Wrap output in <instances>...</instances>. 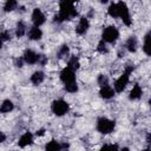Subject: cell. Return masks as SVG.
Segmentation results:
<instances>
[{
    "label": "cell",
    "instance_id": "obj_1",
    "mask_svg": "<svg viewBox=\"0 0 151 151\" xmlns=\"http://www.w3.org/2000/svg\"><path fill=\"white\" fill-rule=\"evenodd\" d=\"M77 15V11L71 1H61L60 2V11L57 15H54V21L61 22L65 20H70L71 18Z\"/></svg>",
    "mask_w": 151,
    "mask_h": 151
},
{
    "label": "cell",
    "instance_id": "obj_2",
    "mask_svg": "<svg viewBox=\"0 0 151 151\" xmlns=\"http://www.w3.org/2000/svg\"><path fill=\"white\" fill-rule=\"evenodd\" d=\"M132 71H133V66H127L126 70H125V72L123 73V76H120V77L116 80V83H114V90H116L117 92H122V91L126 87V85H127V83H129L130 73H131Z\"/></svg>",
    "mask_w": 151,
    "mask_h": 151
},
{
    "label": "cell",
    "instance_id": "obj_3",
    "mask_svg": "<svg viewBox=\"0 0 151 151\" xmlns=\"http://www.w3.org/2000/svg\"><path fill=\"white\" fill-rule=\"evenodd\" d=\"M114 125H116V124H114L113 120L107 119V118H105V117H101V118H99L98 122H97V130H98L100 133L106 134V133H110V132H112V131L114 130Z\"/></svg>",
    "mask_w": 151,
    "mask_h": 151
},
{
    "label": "cell",
    "instance_id": "obj_4",
    "mask_svg": "<svg viewBox=\"0 0 151 151\" xmlns=\"http://www.w3.org/2000/svg\"><path fill=\"white\" fill-rule=\"evenodd\" d=\"M117 8H118V17L123 20V22L126 25V26H130L131 25V17H130V13H129V8L126 6L125 2L123 1H119L117 4Z\"/></svg>",
    "mask_w": 151,
    "mask_h": 151
},
{
    "label": "cell",
    "instance_id": "obj_5",
    "mask_svg": "<svg viewBox=\"0 0 151 151\" xmlns=\"http://www.w3.org/2000/svg\"><path fill=\"white\" fill-rule=\"evenodd\" d=\"M119 37V32L114 26H109L103 31V40L105 42H114Z\"/></svg>",
    "mask_w": 151,
    "mask_h": 151
},
{
    "label": "cell",
    "instance_id": "obj_6",
    "mask_svg": "<svg viewBox=\"0 0 151 151\" xmlns=\"http://www.w3.org/2000/svg\"><path fill=\"white\" fill-rule=\"evenodd\" d=\"M52 111L57 116H64L68 111V104L63 99L54 100L52 103Z\"/></svg>",
    "mask_w": 151,
    "mask_h": 151
},
{
    "label": "cell",
    "instance_id": "obj_7",
    "mask_svg": "<svg viewBox=\"0 0 151 151\" xmlns=\"http://www.w3.org/2000/svg\"><path fill=\"white\" fill-rule=\"evenodd\" d=\"M60 79L61 81L67 85V84H72L76 83V76H74V71H72L68 67H65L61 72H60Z\"/></svg>",
    "mask_w": 151,
    "mask_h": 151
},
{
    "label": "cell",
    "instance_id": "obj_8",
    "mask_svg": "<svg viewBox=\"0 0 151 151\" xmlns=\"http://www.w3.org/2000/svg\"><path fill=\"white\" fill-rule=\"evenodd\" d=\"M32 21L34 24L35 27H39L40 25H42L45 22V15L41 12V9L39 8H34L33 13H32Z\"/></svg>",
    "mask_w": 151,
    "mask_h": 151
},
{
    "label": "cell",
    "instance_id": "obj_9",
    "mask_svg": "<svg viewBox=\"0 0 151 151\" xmlns=\"http://www.w3.org/2000/svg\"><path fill=\"white\" fill-rule=\"evenodd\" d=\"M88 27H90V24H88L87 18L83 17V18H80V20H79V22H78V25H77V27H76V32H77L78 34H80V35H81V34H85V33L87 32Z\"/></svg>",
    "mask_w": 151,
    "mask_h": 151
},
{
    "label": "cell",
    "instance_id": "obj_10",
    "mask_svg": "<svg viewBox=\"0 0 151 151\" xmlns=\"http://www.w3.org/2000/svg\"><path fill=\"white\" fill-rule=\"evenodd\" d=\"M22 59H24L25 63L32 65V64L38 63V54H37L35 52H33L32 50H27V51H25Z\"/></svg>",
    "mask_w": 151,
    "mask_h": 151
},
{
    "label": "cell",
    "instance_id": "obj_11",
    "mask_svg": "<svg viewBox=\"0 0 151 151\" xmlns=\"http://www.w3.org/2000/svg\"><path fill=\"white\" fill-rule=\"evenodd\" d=\"M32 142H33V136H32V133H31V132H26V133H24V134L20 137V139H19V142H18V145H19L20 147H25V146L32 144Z\"/></svg>",
    "mask_w": 151,
    "mask_h": 151
},
{
    "label": "cell",
    "instance_id": "obj_12",
    "mask_svg": "<svg viewBox=\"0 0 151 151\" xmlns=\"http://www.w3.org/2000/svg\"><path fill=\"white\" fill-rule=\"evenodd\" d=\"M99 94H100V97L104 98V99H110V98H112V97L114 96V91H113V88H112L111 86L104 85V86H101Z\"/></svg>",
    "mask_w": 151,
    "mask_h": 151
},
{
    "label": "cell",
    "instance_id": "obj_13",
    "mask_svg": "<svg viewBox=\"0 0 151 151\" xmlns=\"http://www.w3.org/2000/svg\"><path fill=\"white\" fill-rule=\"evenodd\" d=\"M44 79H45V74H44V72H41V71L34 72V73L32 74V77H31V81H32V84H34V85L41 84V83L44 81Z\"/></svg>",
    "mask_w": 151,
    "mask_h": 151
},
{
    "label": "cell",
    "instance_id": "obj_14",
    "mask_svg": "<svg viewBox=\"0 0 151 151\" xmlns=\"http://www.w3.org/2000/svg\"><path fill=\"white\" fill-rule=\"evenodd\" d=\"M142 93H143V91H142L140 86H139L138 84H134V86L132 87V90H131L129 97H130V99L136 100V99H139V98L142 97Z\"/></svg>",
    "mask_w": 151,
    "mask_h": 151
},
{
    "label": "cell",
    "instance_id": "obj_15",
    "mask_svg": "<svg viewBox=\"0 0 151 151\" xmlns=\"http://www.w3.org/2000/svg\"><path fill=\"white\" fill-rule=\"evenodd\" d=\"M28 37H29V39H32V40H39L41 37H42V32H41V29L39 28V27H32L31 29H29V32H28Z\"/></svg>",
    "mask_w": 151,
    "mask_h": 151
},
{
    "label": "cell",
    "instance_id": "obj_16",
    "mask_svg": "<svg viewBox=\"0 0 151 151\" xmlns=\"http://www.w3.org/2000/svg\"><path fill=\"white\" fill-rule=\"evenodd\" d=\"M13 107H14V105H13V103H12L11 100H8V99H7V100H4L2 104H1V106H0V112L7 113V112L12 111Z\"/></svg>",
    "mask_w": 151,
    "mask_h": 151
},
{
    "label": "cell",
    "instance_id": "obj_17",
    "mask_svg": "<svg viewBox=\"0 0 151 151\" xmlns=\"http://www.w3.org/2000/svg\"><path fill=\"white\" fill-rule=\"evenodd\" d=\"M126 48L130 52H134L137 50V39L136 37H130L126 41Z\"/></svg>",
    "mask_w": 151,
    "mask_h": 151
},
{
    "label": "cell",
    "instance_id": "obj_18",
    "mask_svg": "<svg viewBox=\"0 0 151 151\" xmlns=\"http://www.w3.org/2000/svg\"><path fill=\"white\" fill-rule=\"evenodd\" d=\"M25 33H26V26L22 21H19L17 25V28H15V34L18 38H21L25 35Z\"/></svg>",
    "mask_w": 151,
    "mask_h": 151
},
{
    "label": "cell",
    "instance_id": "obj_19",
    "mask_svg": "<svg viewBox=\"0 0 151 151\" xmlns=\"http://www.w3.org/2000/svg\"><path fill=\"white\" fill-rule=\"evenodd\" d=\"M59 149H60V144L57 140H51L45 146L46 151H59Z\"/></svg>",
    "mask_w": 151,
    "mask_h": 151
},
{
    "label": "cell",
    "instance_id": "obj_20",
    "mask_svg": "<svg viewBox=\"0 0 151 151\" xmlns=\"http://www.w3.org/2000/svg\"><path fill=\"white\" fill-rule=\"evenodd\" d=\"M67 67L71 68L72 71L79 68V60H78V58H77L76 55H72V57L70 58V60H68V66H67Z\"/></svg>",
    "mask_w": 151,
    "mask_h": 151
},
{
    "label": "cell",
    "instance_id": "obj_21",
    "mask_svg": "<svg viewBox=\"0 0 151 151\" xmlns=\"http://www.w3.org/2000/svg\"><path fill=\"white\" fill-rule=\"evenodd\" d=\"M68 53H70L68 46H67V45H63V46L59 48V51H58V58H59V59H64V58H66V57L68 55Z\"/></svg>",
    "mask_w": 151,
    "mask_h": 151
},
{
    "label": "cell",
    "instance_id": "obj_22",
    "mask_svg": "<svg viewBox=\"0 0 151 151\" xmlns=\"http://www.w3.org/2000/svg\"><path fill=\"white\" fill-rule=\"evenodd\" d=\"M17 6H18V2H17V1H14V0H8V1H6L5 6H4V9H5L6 12H11V11L15 9Z\"/></svg>",
    "mask_w": 151,
    "mask_h": 151
},
{
    "label": "cell",
    "instance_id": "obj_23",
    "mask_svg": "<svg viewBox=\"0 0 151 151\" xmlns=\"http://www.w3.org/2000/svg\"><path fill=\"white\" fill-rule=\"evenodd\" d=\"M107 12L112 17V18H118V8H117V4H111L107 8Z\"/></svg>",
    "mask_w": 151,
    "mask_h": 151
},
{
    "label": "cell",
    "instance_id": "obj_24",
    "mask_svg": "<svg viewBox=\"0 0 151 151\" xmlns=\"http://www.w3.org/2000/svg\"><path fill=\"white\" fill-rule=\"evenodd\" d=\"M143 50H144V52H145L147 55H150V54H151V51H150V32L145 35V41H144Z\"/></svg>",
    "mask_w": 151,
    "mask_h": 151
},
{
    "label": "cell",
    "instance_id": "obj_25",
    "mask_svg": "<svg viewBox=\"0 0 151 151\" xmlns=\"http://www.w3.org/2000/svg\"><path fill=\"white\" fill-rule=\"evenodd\" d=\"M65 90L70 93H74L78 91V85H77V81L76 83H72V84H67L65 85Z\"/></svg>",
    "mask_w": 151,
    "mask_h": 151
},
{
    "label": "cell",
    "instance_id": "obj_26",
    "mask_svg": "<svg viewBox=\"0 0 151 151\" xmlns=\"http://www.w3.org/2000/svg\"><path fill=\"white\" fill-rule=\"evenodd\" d=\"M99 151H118V146L117 144H106Z\"/></svg>",
    "mask_w": 151,
    "mask_h": 151
},
{
    "label": "cell",
    "instance_id": "obj_27",
    "mask_svg": "<svg viewBox=\"0 0 151 151\" xmlns=\"http://www.w3.org/2000/svg\"><path fill=\"white\" fill-rule=\"evenodd\" d=\"M107 83H109V79H107V77H106L105 74H100V76L98 77V84H99L100 86L107 85Z\"/></svg>",
    "mask_w": 151,
    "mask_h": 151
},
{
    "label": "cell",
    "instance_id": "obj_28",
    "mask_svg": "<svg viewBox=\"0 0 151 151\" xmlns=\"http://www.w3.org/2000/svg\"><path fill=\"white\" fill-rule=\"evenodd\" d=\"M98 51L101 53H106L107 52V47H106V42L104 40H100L98 44Z\"/></svg>",
    "mask_w": 151,
    "mask_h": 151
},
{
    "label": "cell",
    "instance_id": "obj_29",
    "mask_svg": "<svg viewBox=\"0 0 151 151\" xmlns=\"http://www.w3.org/2000/svg\"><path fill=\"white\" fill-rule=\"evenodd\" d=\"M9 39H11V33H9L8 31H2V32L0 33V41H1V40L6 41V40H9Z\"/></svg>",
    "mask_w": 151,
    "mask_h": 151
},
{
    "label": "cell",
    "instance_id": "obj_30",
    "mask_svg": "<svg viewBox=\"0 0 151 151\" xmlns=\"http://www.w3.org/2000/svg\"><path fill=\"white\" fill-rule=\"evenodd\" d=\"M38 63L41 65H45L47 63V58L45 55H38Z\"/></svg>",
    "mask_w": 151,
    "mask_h": 151
},
{
    "label": "cell",
    "instance_id": "obj_31",
    "mask_svg": "<svg viewBox=\"0 0 151 151\" xmlns=\"http://www.w3.org/2000/svg\"><path fill=\"white\" fill-rule=\"evenodd\" d=\"M59 151H68V144H66V143L60 144V149H59Z\"/></svg>",
    "mask_w": 151,
    "mask_h": 151
},
{
    "label": "cell",
    "instance_id": "obj_32",
    "mask_svg": "<svg viewBox=\"0 0 151 151\" xmlns=\"http://www.w3.org/2000/svg\"><path fill=\"white\" fill-rule=\"evenodd\" d=\"M22 64H24V59H22V58L17 59V66H18V67H21V66H22Z\"/></svg>",
    "mask_w": 151,
    "mask_h": 151
},
{
    "label": "cell",
    "instance_id": "obj_33",
    "mask_svg": "<svg viewBox=\"0 0 151 151\" xmlns=\"http://www.w3.org/2000/svg\"><path fill=\"white\" fill-rule=\"evenodd\" d=\"M5 139H6V134H5L4 132H1V131H0V143L5 142Z\"/></svg>",
    "mask_w": 151,
    "mask_h": 151
},
{
    "label": "cell",
    "instance_id": "obj_34",
    "mask_svg": "<svg viewBox=\"0 0 151 151\" xmlns=\"http://www.w3.org/2000/svg\"><path fill=\"white\" fill-rule=\"evenodd\" d=\"M44 133H45V130H44V129H41V130H38V131H37V136H42Z\"/></svg>",
    "mask_w": 151,
    "mask_h": 151
},
{
    "label": "cell",
    "instance_id": "obj_35",
    "mask_svg": "<svg viewBox=\"0 0 151 151\" xmlns=\"http://www.w3.org/2000/svg\"><path fill=\"white\" fill-rule=\"evenodd\" d=\"M119 151H130V150H129L127 147H123V149H122V150H119Z\"/></svg>",
    "mask_w": 151,
    "mask_h": 151
},
{
    "label": "cell",
    "instance_id": "obj_36",
    "mask_svg": "<svg viewBox=\"0 0 151 151\" xmlns=\"http://www.w3.org/2000/svg\"><path fill=\"white\" fill-rule=\"evenodd\" d=\"M143 151H150V150H149V149H145V150H143Z\"/></svg>",
    "mask_w": 151,
    "mask_h": 151
},
{
    "label": "cell",
    "instance_id": "obj_37",
    "mask_svg": "<svg viewBox=\"0 0 151 151\" xmlns=\"http://www.w3.org/2000/svg\"><path fill=\"white\" fill-rule=\"evenodd\" d=\"M0 48H1V41H0Z\"/></svg>",
    "mask_w": 151,
    "mask_h": 151
}]
</instances>
